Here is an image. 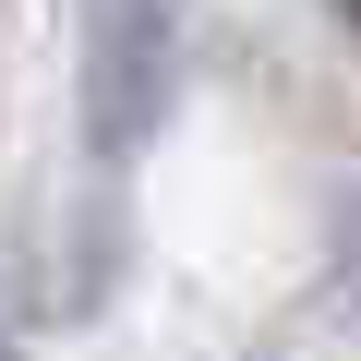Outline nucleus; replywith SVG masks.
Masks as SVG:
<instances>
[{"label": "nucleus", "instance_id": "f257e3e1", "mask_svg": "<svg viewBox=\"0 0 361 361\" xmlns=\"http://www.w3.org/2000/svg\"><path fill=\"white\" fill-rule=\"evenodd\" d=\"M180 73V0H85V145L133 157Z\"/></svg>", "mask_w": 361, "mask_h": 361}, {"label": "nucleus", "instance_id": "f03ea898", "mask_svg": "<svg viewBox=\"0 0 361 361\" xmlns=\"http://www.w3.org/2000/svg\"><path fill=\"white\" fill-rule=\"evenodd\" d=\"M337 13H349V25H361V0H337Z\"/></svg>", "mask_w": 361, "mask_h": 361}, {"label": "nucleus", "instance_id": "7ed1b4c3", "mask_svg": "<svg viewBox=\"0 0 361 361\" xmlns=\"http://www.w3.org/2000/svg\"><path fill=\"white\" fill-rule=\"evenodd\" d=\"M0 361H13V337H0Z\"/></svg>", "mask_w": 361, "mask_h": 361}]
</instances>
